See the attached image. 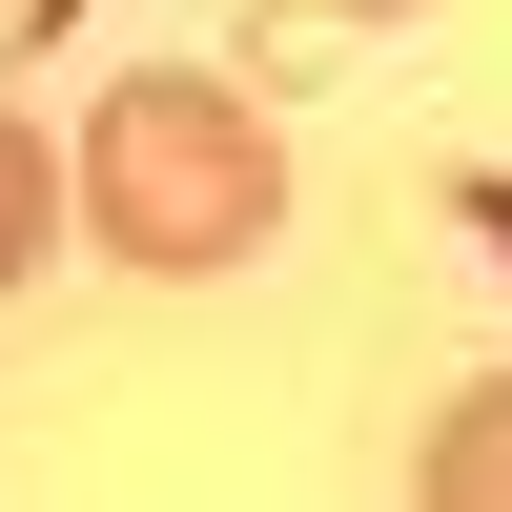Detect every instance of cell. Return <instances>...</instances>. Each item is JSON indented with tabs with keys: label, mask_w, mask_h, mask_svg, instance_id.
<instances>
[{
	"label": "cell",
	"mask_w": 512,
	"mask_h": 512,
	"mask_svg": "<svg viewBox=\"0 0 512 512\" xmlns=\"http://www.w3.org/2000/svg\"><path fill=\"white\" fill-rule=\"evenodd\" d=\"M82 205H103V246L144 287H205V267H246V246L287 226V144H267V103L246 82H103V123H82Z\"/></svg>",
	"instance_id": "cell-1"
},
{
	"label": "cell",
	"mask_w": 512,
	"mask_h": 512,
	"mask_svg": "<svg viewBox=\"0 0 512 512\" xmlns=\"http://www.w3.org/2000/svg\"><path fill=\"white\" fill-rule=\"evenodd\" d=\"M410 472H431V512H512V390H472L431 451H410Z\"/></svg>",
	"instance_id": "cell-2"
},
{
	"label": "cell",
	"mask_w": 512,
	"mask_h": 512,
	"mask_svg": "<svg viewBox=\"0 0 512 512\" xmlns=\"http://www.w3.org/2000/svg\"><path fill=\"white\" fill-rule=\"evenodd\" d=\"M41 226H62V164H41V123H21V103H0V287H21V267H41Z\"/></svg>",
	"instance_id": "cell-3"
}]
</instances>
